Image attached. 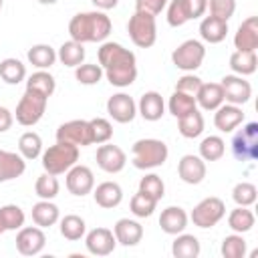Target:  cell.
Instances as JSON below:
<instances>
[{"label": "cell", "instance_id": "cell-25", "mask_svg": "<svg viewBox=\"0 0 258 258\" xmlns=\"http://www.w3.org/2000/svg\"><path fill=\"white\" fill-rule=\"evenodd\" d=\"M93 198L97 206L105 210H113L123 202V189L117 181H103L97 187H93Z\"/></svg>", "mask_w": 258, "mask_h": 258}, {"label": "cell", "instance_id": "cell-8", "mask_svg": "<svg viewBox=\"0 0 258 258\" xmlns=\"http://www.w3.org/2000/svg\"><path fill=\"white\" fill-rule=\"evenodd\" d=\"M165 8H167V24L177 28L189 20L202 18L208 10V0H169Z\"/></svg>", "mask_w": 258, "mask_h": 258}, {"label": "cell", "instance_id": "cell-20", "mask_svg": "<svg viewBox=\"0 0 258 258\" xmlns=\"http://www.w3.org/2000/svg\"><path fill=\"white\" fill-rule=\"evenodd\" d=\"M113 234H115V240L117 244L129 248V246H137L143 238V226L137 222V220H131V218H121L115 222L113 226Z\"/></svg>", "mask_w": 258, "mask_h": 258}, {"label": "cell", "instance_id": "cell-6", "mask_svg": "<svg viewBox=\"0 0 258 258\" xmlns=\"http://www.w3.org/2000/svg\"><path fill=\"white\" fill-rule=\"evenodd\" d=\"M127 34L131 42L139 48H149L157 40V22L153 14L135 10L127 22Z\"/></svg>", "mask_w": 258, "mask_h": 258}, {"label": "cell", "instance_id": "cell-16", "mask_svg": "<svg viewBox=\"0 0 258 258\" xmlns=\"http://www.w3.org/2000/svg\"><path fill=\"white\" fill-rule=\"evenodd\" d=\"M95 159H97V165L105 173H119V171H123V167L127 163L125 151L119 145H113L109 141L99 145V149L95 153Z\"/></svg>", "mask_w": 258, "mask_h": 258}, {"label": "cell", "instance_id": "cell-13", "mask_svg": "<svg viewBox=\"0 0 258 258\" xmlns=\"http://www.w3.org/2000/svg\"><path fill=\"white\" fill-rule=\"evenodd\" d=\"M64 183H67V189H69L73 196L83 198V196L91 194L93 187H95V175H93V169L87 167V165H83V163H75V165L67 171V179H64Z\"/></svg>", "mask_w": 258, "mask_h": 258}, {"label": "cell", "instance_id": "cell-23", "mask_svg": "<svg viewBox=\"0 0 258 258\" xmlns=\"http://www.w3.org/2000/svg\"><path fill=\"white\" fill-rule=\"evenodd\" d=\"M26 171V159L16 151L0 149V183L12 181Z\"/></svg>", "mask_w": 258, "mask_h": 258}, {"label": "cell", "instance_id": "cell-36", "mask_svg": "<svg viewBox=\"0 0 258 258\" xmlns=\"http://www.w3.org/2000/svg\"><path fill=\"white\" fill-rule=\"evenodd\" d=\"M0 79L6 85H18L26 79V67L22 60L8 56L4 60H0Z\"/></svg>", "mask_w": 258, "mask_h": 258}, {"label": "cell", "instance_id": "cell-21", "mask_svg": "<svg viewBox=\"0 0 258 258\" xmlns=\"http://www.w3.org/2000/svg\"><path fill=\"white\" fill-rule=\"evenodd\" d=\"M137 113L145 121H159L165 115V101L157 91H145L137 101Z\"/></svg>", "mask_w": 258, "mask_h": 258}, {"label": "cell", "instance_id": "cell-2", "mask_svg": "<svg viewBox=\"0 0 258 258\" xmlns=\"http://www.w3.org/2000/svg\"><path fill=\"white\" fill-rule=\"evenodd\" d=\"M113 30L111 18L103 10L79 12L69 22V34L73 40L87 44V42H105Z\"/></svg>", "mask_w": 258, "mask_h": 258}, {"label": "cell", "instance_id": "cell-42", "mask_svg": "<svg viewBox=\"0 0 258 258\" xmlns=\"http://www.w3.org/2000/svg\"><path fill=\"white\" fill-rule=\"evenodd\" d=\"M220 252L224 258H244L246 252H248V244L244 240L242 234H230L222 240V246H220Z\"/></svg>", "mask_w": 258, "mask_h": 258}, {"label": "cell", "instance_id": "cell-44", "mask_svg": "<svg viewBox=\"0 0 258 258\" xmlns=\"http://www.w3.org/2000/svg\"><path fill=\"white\" fill-rule=\"evenodd\" d=\"M103 77H105V75H103V69H101V64H97V62H81L79 67H75V79H77L81 85H85V87L97 85Z\"/></svg>", "mask_w": 258, "mask_h": 258}, {"label": "cell", "instance_id": "cell-28", "mask_svg": "<svg viewBox=\"0 0 258 258\" xmlns=\"http://www.w3.org/2000/svg\"><path fill=\"white\" fill-rule=\"evenodd\" d=\"M32 222L38 226V228H50L54 226L58 220H60V212H58V206L52 204V200H40L32 206Z\"/></svg>", "mask_w": 258, "mask_h": 258}, {"label": "cell", "instance_id": "cell-26", "mask_svg": "<svg viewBox=\"0 0 258 258\" xmlns=\"http://www.w3.org/2000/svg\"><path fill=\"white\" fill-rule=\"evenodd\" d=\"M200 36L204 42L218 44L228 36V20H222L218 16H204L200 22Z\"/></svg>", "mask_w": 258, "mask_h": 258}, {"label": "cell", "instance_id": "cell-53", "mask_svg": "<svg viewBox=\"0 0 258 258\" xmlns=\"http://www.w3.org/2000/svg\"><path fill=\"white\" fill-rule=\"evenodd\" d=\"M91 2H93V6H95L97 10H103V12L113 10V8L119 4V0H91Z\"/></svg>", "mask_w": 258, "mask_h": 258}, {"label": "cell", "instance_id": "cell-37", "mask_svg": "<svg viewBox=\"0 0 258 258\" xmlns=\"http://www.w3.org/2000/svg\"><path fill=\"white\" fill-rule=\"evenodd\" d=\"M18 153H20L26 161L38 159L40 153H42V139H40V135L34 133V131L22 133L20 139H18Z\"/></svg>", "mask_w": 258, "mask_h": 258}, {"label": "cell", "instance_id": "cell-24", "mask_svg": "<svg viewBox=\"0 0 258 258\" xmlns=\"http://www.w3.org/2000/svg\"><path fill=\"white\" fill-rule=\"evenodd\" d=\"M234 46L236 50H256L258 48V18L248 16L242 20L234 34Z\"/></svg>", "mask_w": 258, "mask_h": 258}, {"label": "cell", "instance_id": "cell-3", "mask_svg": "<svg viewBox=\"0 0 258 258\" xmlns=\"http://www.w3.org/2000/svg\"><path fill=\"white\" fill-rule=\"evenodd\" d=\"M131 163L135 169H155L161 167L167 161L169 149L165 145V141L161 139H153V137H145V139H137L131 147Z\"/></svg>", "mask_w": 258, "mask_h": 258}, {"label": "cell", "instance_id": "cell-30", "mask_svg": "<svg viewBox=\"0 0 258 258\" xmlns=\"http://www.w3.org/2000/svg\"><path fill=\"white\" fill-rule=\"evenodd\" d=\"M85 44H81V42H77V40H67V42H62L60 46H58V50H56V60L60 62V64H64V67H71V69H75V67H79L83 60H85Z\"/></svg>", "mask_w": 258, "mask_h": 258}, {"label": "cell", "instance_id": "cell-33", "mask_svg": "<svg viewBox=\"0 0 258 258\" xmlns=\"http://www.w3.org/2000/svg\"><path fill=\"white\" fill-rule=\"evenodd\" d=\"M202 252L200 240L194 234H175V240L171 244V254L175 258H198Z\"/></svg>", "mask_w": 258, "mask_h": 258}, {"label": "cell", "instance_id": "cell-5", "mask_svg": "<svg viewBox=\"0 0 258 258\" xmlns=\"http://www.w3.org/2000/svg\"><path fill=\"white\" fill-rule=\"evenodd\" d=\"M46 105H48V97H44L42 93L38 91H32V89H26L24 95L20 97L18 105H16V111H14V117H16V123H20L22 127H32L36 125L44 111H46Z\"/></svg>", "mask_w": 258, "mask_h": 258}, {"label": "cell", "instance_id": "cell-35", "mask_svg": "<svg viewBox=\"0 0 258 258\" xmlns=\"http://www.w3.org/2000/svg\"><path fill=\"white\" fill-rule=\"evenodd\" d=\"M58 230H60V236L71 240V242H77L81 238H85L87 234V224L81 216L77 214H67L64 218L58 220Z\"/></svg>", "mask_w": 258, "mask_h": 258}, {"label": "cell", "instance_id": "cell-52", "mask_svg": "<svg viewBox=\"0 0 258 258\" xmlns=\"http://www.w3.org/2000/svg\"><path fill=\"white\" fill-rule=\"evenodd\" d=\"M14 123V115L10 109L6 107H0V133H6Z\"/></svg>", "mask_w": 258, "mask_h": 258}, {"label": "cell", "instance_id": "cell-15", "mask_svg": "<svg viewBox=\"0 0 258 258\" xmlns=\"http://www.w3.org/2000/svg\"><path fill=\"white\" fill-rule=\"evenodd\" d=\"M107 113L115 123H131L137 115V103L127 93H115L107 99Z\"/></svg>", "mask_w": 258, "mask_h": 258}, {"label": "cell", "instance_id": "cell-1", "mask_svg": "<svg viewBox=\"0 0 258 258\" xmlns=\"http://www.w3.org/2000/svg\"><path fill=\"white\" fill-rule=\"evenodd\" d=\"M97 58H99L105 79L113 87L125 89L135 83V79H137L135 52L125 48L121 42H113V40L101 42V46L97 50Z\"/></svg>", "mask_w": 258, "mask_h": 258}, {"label": "cell", "instance_id": "cell-56", "mask_svg": "<svg viewBox=\"0 0 258 258\" xmlns=\"http://www.w3.org/2000/svg\"><path fill=\"white\" fill-rule=\"evenodd\" d=\"M2 6H4V0H0V10H2Z\"/></svg>", "mask_w": 258, "mask_h": 258}, {"label": "cell", "instance_id": "cell-50", "mask_svg": "<svg viewBox=\"0 0 258 258\" xmlns=\"http://www.w3.org/2000/svg\"><path fill=\"white\" fill-rule=\"evenodd\" d=\"M202 83H204V81H202L198 75H194V73H183V75H181V77L175 81V91L196 97V93L200 91Z\"/></svg>", "mask_w": 258, "mask_h": 258}, {"label": "cell", "instance_id": "cell-40", "mask_svg": "<svg viewBox=\"0 0 258 258\" xmlns=\"http://www.w3.org/2000/svg\"><path fill=\"white\" fill-rule=\"evenodd\" d=\"M167 109H169V113L175 119H179V117L187 115L189 111L198 109V103H196V97L185 95V93H179V91H173L171 97H169V101H167Z\"/></svg>", "mask_w": 258, "mask_h": 258}, {"label": "cell", "instance_id": "cell-38", "mask_svg": "<svg viewBox=\"0 0 258 258\" xmlns=\"http://www.w3.org/2000/svg\"><path fill=\"white\" fill-rule=\"evenodd\" d=\"M26 89L38 91V93H42L44 97H52V93L56 91V81H54V77H52L48 71L38 69L36 73H32V75L26 79Z\"/></svg>", "mask_w": 258, "mask_h": 258}, {"label": "cell", "instance_id": "cell-55", "mask_svg": "<svg viewBox=\"0 0 258 258\" xmlns=\"http://www.w3.org/2000/svg\"><path fill=\"white\" fill-rule=\"evenodd\" d=\"M6 232V228H4V224H2V218H0V234H4Z\"/></svg>", "mask_w": 258, "mask_h": 258}, {"label": "cell", "instance_id": "cell-9", "mask_svg": "<svg viewBox=\"0 0 258 258\" xmlns=\"http://www.w3.org/2000/svg\"><path fill=\"white\" fill-rule=\"evenodd\" d=\"M224 216H226V204L220 198L210 196V198H204L202 202H198L194 206L189 220L194 222V226L206 230V228H214Z\"/></svg>", "mask_w": 258, "mask_h": 258}, {"label": "cell", "instance_id": "cell-47", "mask_svg": "<svg viewBox=\"0 0 258 258\" xmlns=\"http://www.w3.org/2000/svg\"><path fill=\"white\" fill-rule=\"evenodd\" d=\"M155 206H157V202L155 200H151L149 196H145L143 191H139L137 189V194L131 198V202H129V210H131V214L135 216V218H149L153 212H155Z\"/></svg>", "mask_w": 258, "mask_h": 258}, {"label": "cell", "instance_id": "cell-45", "mask_svg": "<svg viewBox=\"0 0 258 258\" xmlns=\"http://www.w3.org/2000/svg\"><path fill=\"white\" fill-rule=\"evenodd\" d=\"M139 191H143L145 196H149L151 200L159 202L165 196V183L157 173H145L139 179Z\"/></svg>", "mask_w": 258, "mask_h": 258}, {"label": "cell", "instance_id": "cell-51", "mask_svg": "<svg viewBox=\"0 0 258 258\" xmlns=\"http://www.w3.org/2000/svg\"><path fill=\"white\" fill-rule=\"evenodd\" d=\"M167 2L169 0H135V10L157 16V14H161L165 10Z\"/></svg>", "mask_w": 258, "mask_h": 258}, {"label": "cell", "instance_id": "cell-12", "mask_svg": "<svg viewBox=\"0 0 258 258\" xmlns=\"http://www.w3.org/2000/svg\"><path fill=\"white\" fill-rule=\"evenodd\" d=\"M222 91H224V103H232V105H244L250 101L252 97V85L240 77V75H226L222 81Z\"/></svg>", "mask_w": 258, "mask_h": 258}, {"label": "cell", "instance_id": "cell-18", "mask_svg": "<svg viewBox=\"0 0 258 258\" xmlns=\"http://www.w3.org/2000/svg\"><path fill=\"white\" fill-rule=\"evenodd\" d=\"M206 173H208V167H206V161L200 157V155H194V153H187L183 155L179 161H177V175L183 183L187 185H198L206 179Z\"/></svg>", "mask_w": 258, "mask_h": 258}, {"label": "cell", "instance_id": "cell-43", "mask_svg": "<svg viewBox=\"0 0 258 258\" xmlns=\"http://www.w3.org/2000/svg\"><path fill=\"white\" fill-rule=\"evenodd\" d=\"M34 191H36V196H38L40 200H54V198L58 196V191H60V183H58L56 175L44 171V173H40V175L36 177Z\"/></svg>", "mask_w": 258, "mask_h": 258}, {"label": "cell", "instance_id": "cell-7", "mask_svg": "<svg viewBox=\"0 0 258 258\" xmlns=\"http://www.w3.org/2000/svg\"><path fill=\"white\" fill-rule=\"evenodd\" d=\"M206 58V46L202 40L196 38H187L183 40L173 52H171V62L175 69L183 71V73H194L202 67Z\"/></svg>", "mask_w": 258, "mask_h": 258}, {"label": "cell", "instance_id": "cell-49", "mask_svg": "<svg viewBox=\"0 0 258 258\" xmlns=\"http://www.w3.org/2000/svg\"><path fill=\"white\" fill-rule=\"evenodd\" d=\"M208 8H210L212 16L230 20L236 12V0H208Z\"/></svg>", "mask_w": 258, "mask_h": 258}, {"label": "cell", "instance_id": "cell-19", "mask_svg": "<svg viewBox=\"0 0 258 258\" xmlns=\"http://www.w3.org/2000/svg\"><path fill=\"white\" fill-rule=\"evenodd\" d=\"M244 123V111L240 105L222 103L214 113V125L222 133H232L236 127Z\"/></svg>", "mask_w": 258, "mask_h": 258}, {"label": "cell", "instance_id": "cell-48", "mask_svg": "<svg viewBox=\"0 0 258 258\" xmlns=\"http://www.w3.org/2000/svg\"><path fill=\"white\" fill-rule=\"evenodd\" d=\"M89 125H91V133H93V143H99L101 145V143L111 141V137H113V125H111L109 119L95 117V119L89 121Z\"/></svg>", "mask_w": 258, "mask_h": 258}, {"label": "cell", "instance_id": "cell-34", "mask_svg": "<svg viewBox=\"0 0 258 258\" xmlns=\"http://www.w3.org/2000/svg\"><path fill=\"white\" fill-rule=\"evenodd\" d=\"M26 58H28V62L32 67L42 69V71H48L56 62V50L50 44H34V46L28 48Z\"/></svg>", "mask_w": 258, "mask_h": 258}, {"label": "cell", "instance_id": "cell-32", "mask_svg": "<svg viewBox=\"0 0 258 258\" xmlns=\"http://www.w3.org/2000/svg\"><path fill=\"white\" fill-rule=\"evenodd\" d=\"M256 224V216L248 206H236L230 214H228V226L232 232L236 234H246L254 228Z\"/></svg>", "mask_w": 258, "mask_h": 258}, {"label": "cell", "instance_id": "cell-27", "mask_svg": "<svg viewBox=\"0 0 258 258\" xmlns=\"http://www.w3.org/2000/svg\"><path fill=\"white\" fill-rule=\"evenodd\" d=\"M196 103L204 111H216L224 103V91L220 83H202L200 91L196 93Z\"/></svg>", "mask_w": 258, "mask_h": 258}, {"label": "cell", "instance_id": "cell-46", "mask_svg": "<svg viewBox=\"0 0 258 258\" xmlns=\"http://www.w3.org/2000/svg\"><path fill=\"white\" fill-rule=\"evenodd\" d=\"M232 200L236 202V206H254L256 200H258V189L254 183L250 181H240L234 185L232 189Z\"/></svg>", "mask_w": 258, "mask_h": 258}, {"label": "cell", "instance_id": "cell-29", "mask_svg": "<svg viewBox=\"0 0 258 258\" xmlns=\"http://www.w3.org/2000/svg\"><path fill=\"white\" fill-rule=\"evenodd\" d=\"M256 67H258L256 50H234L230 54V69L234 75L248 77V75L256 73Z\"/></svg>", "mask_w": 258, "mask_h": 258}, {"label": "cell", "instance_id": "cell-14", "mask_svg": "<svg viewBox=\"0 0 258 258\" xmlns=\"http://www.w3.org/2000/svg\"><path fill=\"white\" fill-rule=\"evenodd\" d=\"M46 236L38 226H22L16 234V250L22 256H36L44 250Z\"/></svg>", "mask_w": 258, "mask_h": 258}, {"label": "cell", "instance_id": "cell-4", "mask_svg": "<svg viewBox=\"0 0 258 258\" xmlns=\"http://www.w3.org/2000/svg\"><path fill=\"white\" fill-rule=\"evenodd\" d=\"M40 163L46 173H52V175L67 173L75 163H79V147L71 145V143L56 141L54 145L42 149Z\"/></svg>", "mask_w": 258, "mask_h": 258}, {"label": "cell", "instance_id": "cell-11", "mask_svg": "<svg viewBox=\"0 0 258 258\" xmlns=\"http://www.w3.org/2000/svg\"><path fill=\"white\" fill-rule=\"evenodd\" d=\"M56 141L71 143V145H77V147L93 145V133H91L89 121H85V119H71V121L58 125Z\"/></svg>", "mask_w": 258, "mask_h": 258}, {"label": "cell", "instance_id": "cell-41", "mask_svg": "<svg viewBox=\"0 0 258 258\" xmlns=\"http://www.w3.org/2000/svg\"><path fill=\"white\" fill-rule=\"evenodd\" d=\"M0 218H2V224L6 228V232H16L24 226V220H26V214L20 206L16 204H6L0 208Z\"/></svg>", "mask_w": 258, "mask_h": 258}, {"label": "cell", "instance_id": "cell-10", "mask_svg": "<svg viewBox=\"0 0 258 258\" xmlns=\"http://www.w3.org/2000/svg\"><path fill=\"white\" fill-rule=\"evenodd\" d=\"M232 153L238 161L258 159V123H246L232 139Z\"/></svg>", "mask_w": 258, "mask_h": 258}, {"label": "cell", "instance_id": "cell-17", "mask_svg": "<svg viewBox=\"0 0 258 258\" xmlns=\"http://www.w3.org/2000/svg\"><path fill=\"white\" fill-rule=\"evenodd\" d=\"M85 246H87V252L93 256H109L115 250L117 240H115L113 230L99 226L85 234Z\"/></svg>", "mask_w": 258, "mask_h": 258}, {"label": "cell", "instance_id": "cell-22", "mask_svg": "<svg viewBox=\"0 0 258 258\" xmlns=\"http://www.w3.org/2000/svg\"><path fill=\"white\" fill-rule=\"evenodd\" d=\"M187 222H189V216L183 208L179 206H167L165 210H161V216H159V226L165 234L169 236H175V234H181L185 228H187Z\"/></svg>", "mask_w": 258, "mask_h": 258}, {"label": "cell", "instance_id": "cell-39", "mask_svg": "<svg viewBox=\"0 0 258 258\" xmlns=\"http://www.w3.org/2000/svg\"><path fill=\"white\" fill-rule=\"evenodd\" d=\"M226 153V141L220 135H208L200 143V157L204 161H218Z\"/></svg>", "mask_w": 258, "mask_h": 258}, {"label": "cell", "instance_id": "cell-31", "mask_svg": "<svg viewBox=\"0 0 258 258\" xmlns=\"http://www.w3.org/2000/svg\"><path fill=\"white\" fill-rule=\"evenodd\" d=\"M204 127H206V121H204V115L200 113V109H194L187 115H183V117L177 119V131L185 139L200 137L204 133Z\"/></svg>", "mask_w": 258, "mask_h": 258}, {"label": "cell", "instance_id": "cell-54", "mask_svg": "<svg viewBox=\"0 0 258 258\" xmlns=\"http://www.w3.org/2000/svg\"><path fill=\"white\" fill-rule=\"evenodd\" d=\"M38 4H44V6H52V4H56L58 0H36Z\"/></svg>", "mask_w": 258, "mask_h": 258}]
</instances>
